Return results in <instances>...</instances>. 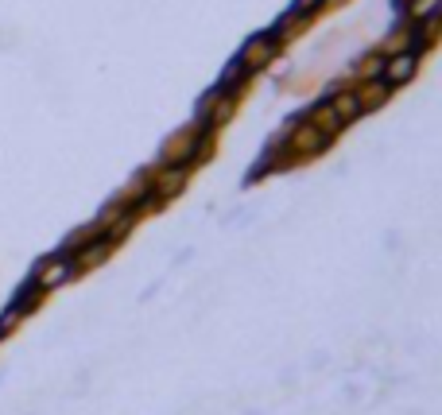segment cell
Segmentation results:
<instances>
[{"mask_svg":"<svg viewBox=\"0 0 442 415\" xmlns=\"http://www.w3.org/2000/svg\"><path fill=\"white\" fill-rule=\"evenodd\" d=\"M330 109H334V117L342 120V124H349V120H357L361 117V98H357V93H338L334 101H330Z\"/></svg>","mask_w":442,"mask_h":415,"instance_id":"277c9868","label":"cell"},{"mask_svg":"<svg viewBox=\"0 0 442 415\" xmlns=\"http://www.w3.org/2000/svg\"><path fill=\"white\" fill-rule=\"evenodd\" d=\"M315 4H318V0H299V4H295V12H291V16H303V12H311V8H315Z\"/></svg>","mask_w":442,"mask_h":415,"instance_id":"8992f818","label":"cell"},{"mask_svg":"<svg viewBox=\"0 0 442 415\" xmlns=\"http://www.w3.org/2000/svg\"><path fill=\"white\" fill-rule=\"evenodd\" d=\"M415 66H419V50H396V55H384V74L380 78L396 89V86H403V82L412 78Z\"/></svg>","mask_w":442,"mask_h":415,"instance_id":"6da1fadb","label":"cell"},{"mask_svg":"<svg viewBox=\"0 0 442 415\" xmlns=\"http://www.w3.org/2000/svg\"><path fill=\"white\" fill-rule=\"evenodd\" d=\"M272 50H275V31H272V35H256V39L248 43L245 50H241V59H237V62H241V66H245L248 74H252V70L260 66V62L272 59Z\"/></svg>","mask_w":442,"mask_h":415,"instance_id":"3957f363","label":"cell"},{"mask_svg":"<svg viewBox=\"0 0 442 415\" xmlns=\"http://www.w3.org/2000/svg\"><path fill=\"white\" fill-rule=\"evenodd\" d=\"M439 4L442 0H412V20H427V16H434V12H439Z\"/></svg>","mask_w":442,"mask_h":415,"instance_id":"5b68a950","label":"cell"},{"mask_svg":"<svg viewBox=\"0 0 442 415\" xmlns=\"http://www.w3.org/2000/svg\"><path fill=\"white\" fill-rule=\"evenodd\" d=\"M70 276H74V260H70V257H55V260H47V264L35 272L31 284L39 287V291H50V287H59L62 279H70Z\"/></svg>","mask_w":442,"mask_h":415,"instance_id":"7a4b0ae2","label":"cell"}]
</instances>
